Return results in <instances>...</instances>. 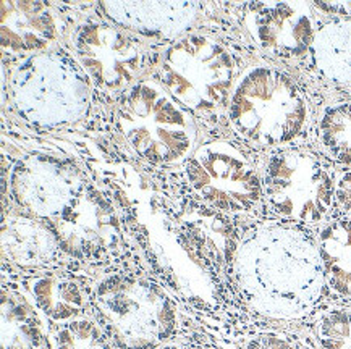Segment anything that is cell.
<instances>
[{
	"mask_svg": "<svg viewBox=\"0 0 351 349\" xmlns=\"http://www.w3.org/2000/svg\"><path fill=\"white\" fill-rule=\"evenodd\" d=\"M233 283L243 302L261 315L277 320L316 315L326 299L316 230L274 222L247 231L237 253Z\"/></svg>",
	"mask_w": 351,
	"mask_h": 349,
	"instance_id": "1",
	"label": "cell"
},
{
	"mask_svg": "<svg viewBox=\"0 0 351 349\" xmlns=\"http://www.w3.org/2000/svg\"><path fill=\"white\" fill-rule=\"evenodd\" d=\"M227 118L243 140L258 147L296 146L311 128L313 112L298 83L269 65L247 66L228 102Z\"/></svg>",
	"mask_w": 351,
	"mask_h": 349,
	"instance_id": "2",
	"label": "cell"
},
{
	"mask_svg": "<svg viewBox=\"0 0 351 349\" xmlns=\"http://www.w3.org/2000/svg\"><path fill=\"white\" fill-rule=\"evenodd\" d=\"M94 315L120 349H156L180 332V307L165 286L138 274H114L88 291Z\"/></svg>",
	"mask_w": 351,
	"mask_h": 349,
	"instance_id": "3",
	"label": "cell"
},
{
	"mask_svg": "<svg viewBox=\"0 0 351 349\" xmlns=\"http://www.w3.org/2000/svg\"><path fill=\"white\" fill-rule=\"evenodd\" d=\"M241 60L214 36L190 33L165 49L151 76L197 118L227 114L243 75Z\"/></svg>",
	"mask_w": 351,
	"mask_h": 349,
	"instance_id": "4",
	"label": "cell"
},
{
	"mask_svg": "<svg viewBox=\"0 0 351 349\" xmlns=\"http://www.w3.org/2000/svg\"><path fill=\"white\" fill-rule=\"evenodd\" d=\"M115 120L138 157L154 167L183 165L199 147L195 116L152 76H143L121 94Z\"/></svg>",
	"mask_w": 351,
	"mask_h": 349,
	"instance_id": "5",
	"label": "cell"
},
{
	"mask_svg": "<svg viewBox=\"0 0 351 349\" xmlns=\"http://www.w3.org/2000/svg\"><path fill=\"white\" fill-rule=\"evenodd\" d=\"M337 173L330 159L304 146L272 149L261 167L267 212L280 222L317 230L334 212Z\"/></svg>",
	"mask_w": 351,
	"mask_h": 349,
	"instance_id": "6",
	"label": "cell"
},
{
	"mask_svg": "<svg viewBox=\"0 0 351 349\" xmlns=\"http://www.w3.org/2000/svg\"><path fill=\"white\" fill-rule=\"evenodd\" d=\"M138 225L136 236L154 275L173 296L188 302L197 312L217 315L222 312V279L197 256L190 241L169 212L156 210V203H139L128 209Z\"/></svg>",
	"mask_w": 351,
	"mask_h": 349,
	"instance_id": "7",
	"label": "cell"
},
{
	"mask_svg": "<svg viewBox=\"0 0 351 349\" xmlns=\"http://www.w3.org/2000/svg\"><path fill=\"white\" fill-rule=\"evenodd\" d=\"M182 167L190 190L209 207L232 217H259L267 210L261 168L233 142L201 144Z\"/></svg>",
	"mask_w": 351,
	"mask_h": 349,
	"instance_id": "8",
	"label": "cell"
},
{
	"mask_svg": "<svg viewBox=\"0 0 351 349\" xmlns=\"http://www.w3.org/2000/svg\"><path fill=\"white\" fill-rule=\"evenodd\" d=\"M71 49L93 83L106 92H125L143 78L144 44L114 23L88 20L73 31Z\"/></svg>",
	"mask_w": 351,
	"mask_h": 349,
	"instance_id": "9",
	"label": "cell"
},
{
	"mask_svg": "<svg viewBox=\"0 0 351 349\" xmlns=\"http://www.w3.org/2000/svg\"><path fill=\"white\" fill-rule=\"evenodd\" d=\"M49 220L62 253L78 261L99 263L109 259L121 244L117 209L93 185L84 186Z\"/></svg>",
	"mask_w": 351,
	"mask_h": 349,
	"instance_id": "10",
	"label": "cell"
},
{
	"mask_svg": "<svg viewBox=\"0 0 351 349\" xmlns=\"http://www.w3.org/2000/svg\"><path fill=\"white\" fill-rule=\"evenodd\" d=\"M243 25L269 55L291 65L313 58L317 10L306 2H253L241 7Z\"/></svg>",
	"mask_w": 351,
	"mask_h": 349,
	"instance_id": "11",
	"label": "cell"
},
{
	"mask_svg": "<svg viewBox=\"0 0 351 349\" xmlns=\"http://www.w3.org/2000/svg\"><path fill=\"white\" fill-rule=\"evenodd\" d=\"M84 186L80 170L47 159L20 162L10 177L15 204L38 218L56 217Z\"/></svg>",
	"mask_w": 351,
	"mask_h": 349,
	"instance_id": "12",
	"label": "cell"
},
{
	"mask_svg": "<svg viewBox=\"0 0 351 349\" xmlns=\"http://www.w3.org/2000/svg\"><path fill=\"white\" fill-rule=\"evenodd\" d=\"M57 13L51 3L2 2V49L28 53L57 42Z\"/></svg>",
	"mask_w": 351,
	"mask_h": 349,
	"instance_id": "13",
	"label": "cell"
},
{
	"mask_svg": "<svg viewBox=\"0 0 351 349\" xmlns=\"http://www.w3.org/2000/svg\"><path fill=\"white\" fill-rule=\"evenodd\" d=\"M21 291L28 296L49 325H62L66 322L88 317L91 311L88 289L80 281L65 274H34L20 279Z\"/></svg>",
	"mask_w": 351,
	"mask_h": 349,
	"instance_id": "14",
	"label": "cell"
},
{
	"mask_svg": "<svg viewBox=\"0 0 351 349\" xmlns=\"http://www.w3.org/2000/svg\"><path fill=\"white\" fill-rule=\"evenodd\" d=\"M321 254L326 301L351 306V220L328 218L316 230Z\"/></svg>",
	"mask_w": 351,
	"mask_h": 349,
	"instance_id": "15",
	"label": "cell"
},
{
	"mask_svg": "<svg viewBox=\"0 0 351 349\" xmlns=\"http://www.w3.org/2000/svg\"><path fill=\"white\" fill-rule=\"evenodd\" d=\"M15 285L2 286V349H44L51 326Z\"/></svg>",
	"mask_w": 351,
	"mask_h": 349,
	"instance_id": "16",
	"label": "cell"
},
{
	"mask_svg": "<svg viewBox=\"0 0 351 349\" xmlns=\"http://www.w3.org/2000/svg\"><path fill=\"white\" fill-rule=\"evenodd\" d=\"M3 254L23 267H43L62 254L52 228L20 216L3 218Z\"/></svg>",
	"mask_w": 351,
	"mask_h": 349,
	"instance_id": "17",
	"label": "cell"
},
{
	"mask_svg": "<svg viewBox=\"0 0 351 349\" xmlns=\"http://www.w3.org/2000/svg\"><path fill=\"white\" fill-rule=\"evenodd\" d=\"M314 64L330 81L351 84V18L330 21L319 29Z\"/></svg>",
	"mask_w": 351,
	"mask_h": 349,
	"instance_id": "18",
	"label": "cell"
},
{
	"mask_svg": "<svg viewBox=\"0 0 351 349\" xmlns=\"http://www.w3.org/2000/svg\"><path fill=\"white\" fill-rule=\"evenodd\" d=\"M316 134L327 159L351 168V101L326 107L317 120Z\"/></svg>",
	"mask_w": 351,
	"mask_h": 349,
	"instance_id": "19",
	"label": "cell"
},
{
	"mask_svg": "<svg viewBox=\"0 0 351 349\" xmlns=\"http://www.w3.org/2000/svg\"><path fill=\"white\" fill-rule=\"evenodd\" d=\"M52 349H115L106 330L91 317L66 322L51 330Z\"/></svg>",
	"mask_w": 351,
	"mask_h": 349,
	"instance_id": "20",
	"label": "cell"
},
{
	"mask_svg": "<svg viewBox=\"0 0 351 349\" xmlns=\"http://www.w3.org/2000/svg\"><path fill=\"white\" fill-rule=\"evenodd\" d=\"M317 349H351V306H330L313 317Z\"/></svg>",
	"mask_w": 351,
	"mask_h": 349,
	"instance_id": "21",
	"label": "cell"
},
{
	"mask_svg": "<svg viewBox=\"0 0 351 349\" xmlns=\"http://www.w3.org/2000/svg\"><path fill=\"white\" fill-rule=\"evenodd\" d=\"M309 335L300 337L296 333L280 330H264L240 338L238 349H308Z\"/></svg>",
	"mask_w": 351,
	"mask_h": 349,
	"instance_id": "22",
	"label": "cell"
},
{
	"mask_svg": "<svg viewBox=\"0 0 351 349\" xmlns=\"http://www.w3.org/2000/svg\"><path fill=\"white\" fill-rule=\"evenodd\" d=\"M330 218L351 220V168H340L337 173L334 212Z\"/></svg>",
	"mask_w": 351,
	"mask_h": 349,
	"instance_id": "23",
	"label": "cell"
},
{
	"mask_svg": "<svg viewBox=\"0 0 351 349\" xmlns=\"http://www.w3.org/2000/svg\"><path fill=\"white\" fill-rule=\"evenodd\" d=\"M156 349H204V348H199V346H191V344H184V343H167V344H162V346L156 348ZM208 349V348H206Z\"/></svg>",
	"mask_w": 351,
	"mask_h": 349,
	"instance_id": "24",
	"label": "cell"
},
{
	"mask_svg": "<svg viewBox=\"0 0 351 349\" xmlns=\"http://www.w3.org/2000/svg\"><path fill=\"white\" fill-rule=\"evenodd\" d=\"M308 349H317L316 343H314V339H313L311 335H309V344H308Z\"/></svg>",
	"mask_w": 351,
	"mask_h": 349,
	"instance_id": "25",
	"label": "cell"
}]
</instances>
